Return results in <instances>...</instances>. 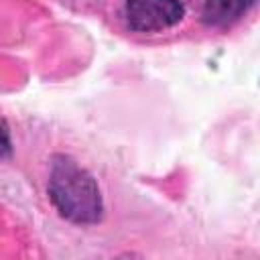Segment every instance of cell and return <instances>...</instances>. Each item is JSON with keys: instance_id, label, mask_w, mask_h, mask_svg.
<instances>
[{"instance_id": "3957f363", "label": "cell", "mask_w": 260, "mask_h": 260, "mask_svg": "<svg viewBox=\"0 0 260 260\" xmlns=\"http://www.w3.org/2000/svg\"><path fill=\"white\" fill-rule=\"evenodd\" d=\"M256 0H205L203 4V22L211 26H225L240 20Z\"/></svg>"}, {"instance_id": "277c9868", "label": "cell", "mask_w": 260, "mask_h": 260, "mask_svg": "<svg viewBox=\"0 0 260 260\" xmlns=\"http://www.w3.org/2000/svg\"><path fill=\"white\" fill-rule=\"evenodd\" d=\"M12 150V140H10V130L4 118H0V158L8 156Z\"/></svg>"}, {"instance_id": "7a4b0ae2", "label": "cell", "mask_w": 260, "mask_h": 260, "mask_svg": "<svg viewBox=\"0 0 260 260\" xmlns=\"http://www.w3.org/2000/svg\"><path fill=\"white\" fill-rule=\"evenodd\" d=\"M185 14L181 0H126L124 16L136 32H158L175 26Z\"/></svg>"}, {"instance_id": "6da1fadb", "label": "cell", "mask_w": 260, "mask_h": 260, "mask_svg": "<svg viewBox=\"0 0 260 260\" xmlns=\"http://www.w3.org/2000/svg\"><path fill=\"white\" fill-rule=\"evenodd\" d=\"M49 199L61 217L79 225H91L102 219L104 203L95 179L71 156L55 154L49 175Z\"/></svg>"}]
</instances>
